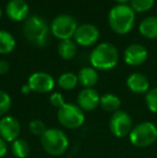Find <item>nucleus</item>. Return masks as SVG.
I'll use <instances>...</instances> for the list:
<instances>
[{
  "mask_svg": "<svg viewBox=\"0 0 157 158\" xmlns=\"http://www.w3.org/2000/svg\"><path fill=\"white\" fill-rule=\"evenodd\" d=\"M109 25L111 29L118 35H127L134 27V11L127 4H118L109 12Z\"/></svg>",
  "mask_w": 157,
  "mask_h": 158,
  "instance_id": "obj_1",
  "label": "nucleus"
},
{
  "mask_svg": "<svg viewBox=\"0 0 157 158\" xmlns=\"http://www.w3.org/2000/svg\"><path fill=\"white\" fill-rule=\"evenodd\" d=\"M118 51L111 43H101L97 45L89 57L93 68L97 70H111L118 63Z\"/></svg>",
  "mask_w": 157,
  "mask_h": 158,
  "instance_id": "obj_2",
  "label": "nucleus"
},
{
  "mask_svg": "<svg viewBox=\"0 0 157 158\" xmlns=\"http://www.w3.org/2000/svg\"><path fill=\"white\" fill-rule=\"evenodd\" d=\"M23 32L30 44L41 48L48 43L50 29L46 22L42 17L32 15L24 23Z\"/></svg>",
  "mask_w": 157,
  "mask_h": 158,
  "instance_id": "obj_3",
  "label": "nucleus"
},
{
  "mask_svg": "<svg viewBox=\"0 0 157 158\" xmlns=\"http://www.w3.org/2000/svg\"><path fill=\"white\" fill-rule=\"evenodd\" d=\"M41 145L48 154L52 156L63 155L69 146L68 137L63 130L58 128L46 129L41 135Z\"/></svg>",
  "mask_w": 157,
  "mask_h": 158,
  "instance_id": "obj_4",
  "label": "nucleus"
},
{
  "mask_svg": "<svg viewBox=\"0 0 157 158\" xmlns=\"http://www.w3.org/2000/svg\"><path fill=\"white\" fill-rule=\"evenodd\" d=\"M129 140L137 148H147L157 140V128L151 122H143L132 128Z\"/></svg>",
  "mask_w": 157,
  "mask_h": 158,
  "instance_id": "obj_5",
  "label": "nucleus"
},
{
  "mask_svg": "<svg viewBox=\"0 0 157 158\" xmlns=\"http://www.w3.org/2000/svg\"><path fill=\"white\" fill-rule=\"evenodd\" d=\"M57 119L67 129H76L85 121L84 111L74 103H65L57 111Z\"/></svg>",
  "mask_w": 157,
  "mask_h": 158,
  "instance_id": "obj_6",
  "label": "nucleus"
},
{
  "mask_svg": "<svg viewBox=\"0 0 157 158\" xmlns=\"http://www.w3.org/2000/svg\"><path fill=\"white\" fill-rule=\"evenodd\" d=\"M78 23L76 21L68 14H61L56 16L51 24V31L53 35L59 40H69L74 35Z\"/></svg>",
  "mask_w": 157,
  "mask_h": 158,
  "instance_id": "obj_7",
  "label": "nucleus"
},
{
  "mask_svg": "<svg viewBox=\"0 0 157 158\" xmlns=\"http://www.w3.org/2000/svg\"><path fill=\"white\" fill-rule=\"evenodd\" d=\"M110 130L112 135L116 138H124L129 135L130 131L132 130V119L130 115L125 111H116L110 118Z\"/></svg>",
  "mask_w": 157,
  "mask_h": 158,
  "instance_id": "obj_8",
  "label": "nucleus"
},
{
  "mask_svg": "<svg viewBox=\"0 0 157 158\" xmlns=\"http://www.w3.org/2000/svg\"><path fill=\"white\" fill-rule=\"evenodd\" d=\"M28 86L31 92L45 94L53 90L55 86V81L53 77L45 72H35L28 79Z\"/></svg>",
  "mask_w": 157,
  "mask_h": 158,
  "instance_id": "obj_9",
  "label": "nucleus"
},
{
  "mask_svg": "<svg viewBox=\"0 0 157 158\" xmlns=\"http://www.w3.org/2000/svg\"><path fill=\"white\" fill-rule=\"evenodd\" d=\"M74 41L81 46H92L98 41L99 30L92 24H83L78 26L74 32Z\"/></svg>",
  "mask_w": 157,
  "mask_h": 158,
  "instance_id": "obj_10",
  "label": "nucleus"
},
{
  "mask_svg": "<svg viewBox=\"0 0 157 158\" xmlns=\"http://www.w3.org/2000/svg\"><path fill=\"white\" fill-rule=\"evenodd\" d=\"M21 125L14 116H3L0 119V138L6 142H13L19 139Z\"/></svg>",
  "mask_w": 157,
  "mask_h": 158,
  "instance_id": "obj_11",
  "label": "nucleus"
},
{
  "mask_svg": "<svg viewBox=\"0 0 157 158\" xmlns=\"http://www.w3.org/2000/svg\"><path fill=\"white\" fill-rule=\"evenodd\" d=\"M147 50L141 44H130L124 52V60L129 66H140L147 58Z\"/></svg>",
  "mask_w": 157,
  "mask_h": 158,
  "instance_id": "obj_12",
  "label": "nucleus"
},
{
  "mask_svg": "<svg viewBox=\"0 0 157 158\" xmlns=\"http://www.w3.org/2000/svg\"><path fill=\"white\" fill-rule=\"evenodd\" d=\"M6 15L14 22L26 21L29 14V6L25 0H10L6 8Z\"/></svg>",
  "mask_w": 157,
  "mask_h": 158,
  "instance_id": "obj_13",
  "label": "nucleus"
},
{
  "mask_svg": "<svg viewBox=\"0 0 157 158\" xmlns=\"http://www.w3.org/2000/svg\"><path fill=\"white\" fill-rule=\"evenodd\" d=\"M100 97L94 88H84L79 93L78 106L83 111H93L100 103Z\"/></svg>",
  "mask_w": 157,
  "mask_h": 158,
  "instance_id": "obj_14",
  "label": "nucleus"
},
{
  "mask_svg": "<svg viewBox=\"0 0 157 158\" xmlns=\"http://www.w3.org/2000/svg\"><path fill=\"white\" fill-rule=\"evenodd\" d=\"M126 84L130 92L134 93V94H143V93H147L150 90V82L147 77L142 73L136 72L130 74Z\"/></svg>",
  "mask_w": 157,
  "mask_h": 158,
  "instance_id": "obj_15",
  "label": "nucleus"
},
{
  "mask_svg": "<svg viewBox=\"0 0 157 158\" xmlns=\"http://www.w3.org/2000/svg\"><path fill=\"white\" fill-rule=\"evenodd\" d=\"M98 79H99L98 72L93 67H84L78 73L79 83L84 88H92L93 86L97 84Z\"/></svg>",
  "mask_w": 157,
  "mask_h": 158,
  "instance_id": "obj_16",
  "label": "nucleus"
},
{
  "mask_svg": "<svg viewBox=\"0 0 157 158\" xmlns=\"http://www.w3.org/2000/svg\"><path fill=\"white\" fill-rule=\"evenodd\" d=\"M139 31L147 39L157 38V16L145 17L139 25Z\"/></svg>",
  "mask_w": 157,
  "mask_h": 158,
  "instance_id": "obj_17",
  "label": "nucleus"
},
{
  "mask_svg": "<svg viewBox=\"0 0 157 158\" xmlns=\"http://www.w3.org/2000/svg\"><path fill=\"white\" fill-rule=\"evenodd\" d=\"M78 53L76 43L72 40H63L58 44V54L63 59L70 60L76 57Z\"/></svg>",
  "mask_w": 157,
  "mask_h": 158,
  "instance_id": "obj_18",
  "label": "nucleus"
},
{
  "mask_svg": "<svg viewBox=\"0 0 157 158\" xmlns=\"http://www.w3.org/2000/svg\"><path fill=\"white\" fill-rule=\"evenodd\" d=\"M99 106L107 112L115 113L121 106V99L114 94H105L100 97Z\"/></svg>",
  "mask_w": 157,
  "mask_h": 158,
  "instance_id": "obj_19",
  "label": "nucleus"
},
{
  "mask_svg": "<svg viewBox=\"0 0 157 158\" xmlns=\"http://www.w3.org/2000/svg\"><path fill=\"white\" fill-rule=\"evenodd\" d=\"M16 45L14 37L9 31L0 30V55L10 54Z\"/></svg>",
  "mask_w": 157,
  "mask_h": 158,
  "instance_id": "obj_20",
  "label": "nucleus"
},
{
  "mask_svg": "<svg viewBox=\"0 0 157 158\" xmlns=\"http://www.w3.org/2000/svg\"><path fill=\"white\" fill-rule=\"evenodd\" d=\"M57 82H58V85L60 88L65 90H71L78 85L79 80L78 75L74 74L73 72H65L58 77Z\"/></svg>",
  "mask_w": 157,
  "mask_h": 158,
  "instance_id": "obj_21",
  "label": "nucleus"
},
{
  "mask_svg": "<svg viewBox=\"0 0 157 158\" xmlns=\"http://www.w3.org/2000/svg\"><path fill=\"white\" fill-rule=\"evenodd\" d=\"M12 153L15 157L17 158H26L28 156L30 152V146L27 141L24 139H16L15 141L12 142V146H11Z\"/></svg>",
  "mask_w": 157,
  "mask_h": 158,
  "instance_id": "obj_22",
  "label": "nucleus"
},
{
  "mask_svg": "<svg viewBox=\"0 0 157 158\" xmlns=\"http://www.w3.org/2000/svg\"><path fill=\"white\" fill-rule=\"evenodd\" d=\"M155 0H130V6L134 12H147L153 8Z\"/></svg>",
  "mask_w": 157,
  "mask_h": 158,
  "instance_id": "obj_23",
  "label": "nucleus"
},
{
  "mask_svg": "<svg viewBox=\"0 0 157 158\" xmlns=\"http://www.w3.org/2000/svg\"><path fill=\"white\" fill-rule=\"evenodd\" d=\"M12 106V99L10 95L4 90L0 89V116H4Z\"/></svg>",
  "mask_w": 157,
  "mask_h": 158,
  "instance_id": "obj_24",
  "label": "nucleus"
},
{
  "mask_svg": "<svg viewBox=\"0 0 157 158\" xmlns=\"http://www.w3.org/2000/svg\"><path fill=\"white\" fill-rule=\"evenodd\" d=\"M145 103L151 112L157 114V87L152 88L147 93L145 96Z\"/></svg>",
  "mask_w": 157,
  "mask_h": 158,
  "instance_id": "obj_25",
  "label": "nucleus"
},
{
  "mask_svg": "<svg viewBox=\"0 0 157 158\" xmlns=\"http://www.w3.org/2000/svg\"><path fill=\"white\" fill-rule=\"evenodd\" d=\"M28 128H29V131L32 135H40V137H41L46 130L45 124L42 121H40V119H32V121H30L29 125H28Z\"/></svg>",
  "mask_w": 157,
  "mask_h": 158,
  "instance_id": "obj_26",
  "label": "nucleus"
},
{
  "mask_svg": "<svg viewBox=\"0 0 157 158\" xmlns=\"http://www.w3.org/2000/svg\"><path fill=\"white\" fill-rule=\"evenodd\" d=\"M50 102L53 104V106H56V108H58V109L60 108L61 106H64V104L66 103L65 100H64L63 95H61L60 93H54V94L51 95Z\"/></svg>",
  "mask_w": 157,
  "mask_h": 158,
  "instance_id": "obj_27",
  "label": "nucleus"
},
{
  "mask_svg": "<svg viewBox=\"0 0 157 158\" xmlns=\"http://www.w3.org/2000/svg\"><path fill=\"white\" fill-rule=\"evenodd\" d=\"M6 152H8L6 142L4 141L2 138H0V158H3L4 156H6Z\"/></svg>",
  "mask_w": 157,
  "mask_h": 158,
  "instance_id": "obj_28",
  "label": "nucleus"
},
{
  "mask_svg": "<svg viewBox=\"0 0 157 158\" xmlns=\"http://www.w3.org/2000/svg\"><path fill=\"white\" fill-rule=\"evenodd\" d=\"M9 71V64L6 60H0V75L6 74Z\"/></svg>",
  "mask_w": 157,
  "mask_h": 158,
  "instance_id": "obj_29",
  "label": "nucleus"
},
{
  "mask_svg": "<svg viewBox=\"0 0 157 158\" xmlns=\"http://www.w3.org/2000/svg\"><path fill=\"white\" fill-rule=\"evenodd\" d=\"M30 92H31V89H30V87L28 86V84L22 86V93H23V94L27 95V94H29Z\"/></svg>",
  "mask_w": 157,
  "mask_h": 158,
  "instance_id": "obj_30",
  "label": "nucleus"
},
{
  "mask_svg": "<svg viewBox=\"0 0 157 158\" xmlns=\"http://www.w3.org/2000/svg\"><path fill=\"white\" fill-rule=\"evenodd\" d=\"M114 1H116L118 4H126L128 1H130V0H114Z\"/></svg>",
  "mask_w": 157,
  "mask_h": 158,
  "instance_id": "obj_31",
  "label": "nucleus"
},
{
  "mask_svg": "<svg viewBox=\"0 0 157 158\" xmlns=\"http://www.w3.org/2000/svg\"><path fill=\"white\" fill-rule=\"evenodd\" d=\"M1 15H2V12H1V9H0V19H1Z\"/></svg>",
  "mask_w": 157,
  "mask_h": 158,
  "instance_id": "obj_32",
  "label": "nucleus"
}]
</instances>
